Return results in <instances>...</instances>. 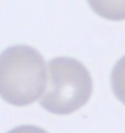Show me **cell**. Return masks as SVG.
Masks as SVG:
<instances>
[{
    "label": "cell",
    "instance_id": "cell-5",
    "mask_svg": "<svg viewBox=\"0 0 125 133\" xmlns=\"http://www.w3.org/2000/svg\"><path fill=\"white\" fill-rule=\"evenodd\" d=\"M8 133H48L47 131H44L40 127H37V126H19V127H15L12 128L11 131H9Z\"/></svg>",
    "mask_w": 125,
    "mask_h": 133
},
{
    "label": "cell",
    "instance_id": "cell-4",
    "mask_svg": "<svg viewBox=\"0 0 125 133\" xmlns=\"http://www.w3.org/2000/svg\"><path fill=\"white\" fill-rule=\"evenodd\" d=\"M110 81L114 95L125 105V56L118 60V62L114 65Z\"/></svg>",
    "mask_w": 125,
    "mask_h": 133
},
{
    "label": "cell",
    "instance_id": "cell-2",
    "mask_svg": "<svg viewBox=\"0 0 125 133\" xmlns=\"http://www.w3.org/2000/svg\"><path fill=\"white\" fill-rule=\"evenodd\" d=\"M48 77L40 105L49 112L58 115L75 112L91 98L92 77L76 59L66 56L52 59L48 62Z\"/></svg>",
    "mask_w": 125,
    "mask_h": 133
},
{
    "label": "cell",
    "instance_id": "cell-3",
    "mask_svg": "<svg viewBox=\"0 0 125 133\" xmlns=\"http://www.w3.org/2000/svg\"><path fill=\"white\" fill-rule=\"evenodd\" d=\"M98 16L110 21L125 20V0H87Z\"/></svg>",
    "mask_w": 125,
    "mask_h": 133
},
{
    "label": "cell",
    "instance_id": "cell-1",
    "mask_svg": "<svg viewBox=\"0 0 125 133\" xmlns=\"http://www.w3.org/2000/svg\"><path fill=\"white\" fill-rule=\"evenodd\" d=\"M47 85V66L40 52L14 45L0 54V97L15 106L37 101Z\"/></svg>",
    "mask_w": 125,
    "mask_h": 133
}]
</instances>
